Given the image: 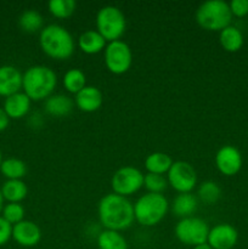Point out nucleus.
Wrapping results in <instances>:
<instances>
[{
    "label": "nucleus",
    "mask_w": 248,
    "mask_h": 249,
    "mask_svg": "<svg viewBox=\"0 0 248 249\" xmlns=\"http://www.w3.org/2000/svg\"><path fill=\"white\" fill-rule=\"evenodd\" d=\"M100 224L105 230L121 231L126 230L135 221L134 204L126 197L116 194H108L102 197L97 207Z\"/></svg>",
    "instance_id": "obj_1"
},
{
    "label": "nucleus",
    "mask_w": 248,
    "mask_h": 249,
    "mask_svg": "<svg viewBox=\"0 0 248 249\" xmlns=\"http://www.w3.org/2000/svg\"><path fill=\"white\" fill-rule=\"evenodd\" d=\"M39 44L46 56L58 61L68 60L75 48L74 39L70 31L56 23L49 24L41 29Z\"/></svg>",
    "instance_id": "obj_2"
},
{
    "label": "nucleus",
    "mask_w": 248,
    "mask_h": 249,
    "mask_svg": "<svg viewBox=\"0 0 248 249\" xmlns=\"http://www.w3.org/2000/svg\"><path fill=\"white\" fill-rule=\"evenodd\" d=\"M57 85V75L50 67L36 65L23 73L22 89L32 101H43L53 95Z\"/></svg>",
    "instance_id": "obj_3"
},
{
    "label": "nucleus",
    "mask_w": 248,
    "mask_h": 249,
    "mask_svg": "<svg viewBox=\"0 0 248 249\" xmlns=\"http://www.w3.org/2000/svg\"><path fill=\"white\" fill-rule=\"evenodd\" d=\"M169 209L168 199L162 194H147L139 197L134 203V216L142 226H155L165 218Z\"/></svg>",
    "instance_id": "obj_4"
},
{
    "label": "nucleus",
    "mask_w": 248,
    "mask_h": 249,
    "mask_svg": "<svg viewBox=\"0 0 248 249\" xmlns=\"http://www.w3.org/2000/svg\"><path fill=\"white\" fill-rule=\"evenodd\" d=\"M229 2L224 0H207L202 2L196 11V21L201 28L211 32H221L231 24Z\"/></svg>",
    "instance_id": "obj_5"
},
{
    "label": "nucleus",
    "mask_w": 248,
    "mask_h": 249,
    "mask_svg": "<svg viewBox=\"0 0 248 249\" xmlns=\"http://www.w3.org/2000/svg\"><path fill=\"white\" fill-rule=\"evenodd\" d=\"M125 16L121 9L113 5L101 7L96 15V31L107 43L121 40L125 32Z\"/></svg>",
    "instance_id": "obj_6"
},
{
    "label": "nucleus",
    "mask_w": 248,
    "mask_h": 249,
    "mask_svg": "<svg viewBox=\"0 0 248 249\" xmlns=\"http://www.w3.org/2000/svg\"><path fill=\"white\" fill-rule=\"evenodd\" d=\"M175 236L182 245L195 246L207 243L209 233V226L203 219L197 216L180 219L175 226Z\"/></svg>",
    "instance_id": "obj_7"
},
{
    "label": "nucleus",
    "mask_w": 248,
    "mask_h": 249,
    "mask_svg": "<svg viewBox=\"0 0 248 249\" xmlns=\"http://www.w3.org/2000/svg\"><path fill=\"white\" fill-rule=\"evenodd\" d=\"M105 65L113 74H124L133 63V53L125 41L116 40L107 43L105 48Z\"/></svg>",
    "instance_id": "obj_8"
},
{
    "label": "nucleus",
    "mask_w": 248,
    "mask_h": 249,
    "mask_svg": "<svg viewBox=\"0 0 248 249\" xmlns=\"http://www.w3.org/2000/svg\"><path fill=\"white\" fill-rule=\"evenodd\" d=\"M143 177L140 169L131 165H125L117 170L111 179V187L113 194L129 197L140 191L143 187Z\"/></svg>",
    "instance_id": "obj_9"
},
{
    "label": "nucleus",
    "mask_w": 248,
    "mask_h": 249,
    "mask_svg": "<svg viewBox=\"0 0 248 249\" xmlns=\"http://www.w3.org/2000/svg\"><path fill=\"white\" fill-rule=\"evenodd\" d=\"M167 180L177 194H189L197 185V173L189 162L177 160L167 173Z\"/></svg>",
    "instance_id": "obj_10"
},
{
    "label": "nucleus",
    "mask_w": 248,
    "mask_h": 249,
    "mask_svg": "<svg viewBox=\"0 0 248 249\" xmlns=\"http://www.w3.org/2000/svg\"><path fill=\"white\" fill-rule=\"evenodd\" d=\"M215 165L223 175L232 177L242 168V155L235 146L225 145L216 152Z\"/></svg>",
    "instance_id": "obj_11"
},
{
    "label": "nucleus",
    "mask_w": 248,
    "mask_h": 249,
    "mask_svg": "<svg viewBox=\"0 0 248 249\" xmlns=\"http://www.w3.org/2000/svg\"><path fill=\"white\" fill-rule=\"evenodd\" d=\"M238 240V232L230 224H218L209 229L207 243L212 249H232Z\"/></svg>",
    "instance_id": "obj_12"
},
{
    "label": "nucleus",
    "mask_w": 248,
    "mask_h": 249,
    "mask_svg": "<svg viewBox=\"0 0 248 249\" xmlns=\"http://www.w3.org/2000/svg\"><path fill=\"white\" fill-rule=\"evenodd\" d=\"M12 238L22 247H34L41 240V230L34 221L22 220L12 226Z\"/></svg>",
    "instance_id": "obj_13"
},
{
    "label": "nucleus",
    "mask_w": 248,
    "mask_h": 249,
    "mask_svg": "<svg viewBox=\"0 0 248 249\" xmlns=\"http://www.w3.org/2000/svg\"><path fill=\"white\" fill-rule=\"evenodd\" d=\"M23 74L15 66L4 65L0 67V96L9 97L22 89Z\"/></svg>",
    "instance_id": "obj_14"
},
{
    "label": "nucleus",
    "mask_w": 248,
    "mask_h": 249,
    "mask_svg": "<svg viewBox=\"0 0 248 249\" xmlns=\"http://www.w3.org/2000/svg\"><path fill=\"white\" fill-rule=\"evenodd\" d=\"M104 102V96L99 88L92 87V85H87L83 90H80L75 95L74 104L80 111L91 113V112L97 111L102 106Z\"/></svg>",
    "instance_id": "obj_15"
},
{
    "label": "nucleus",
    "mask_w": 248,
    "mask_h": 249,
    "mask_svg": "<svg viewBox=\"0 0 248 249\" xmlns=\"http://www.w3.org/2000/svg\"><path fill=\"white\" fill-rule=\"evenodd\" d=\"M31 105L32 100L23 91H19L6 97L2 108L10 119H21L27 116L31 109Z\"/></svg>",
    "instance_id": "obj_16"
},
{
    "label": "nucleus",
    "mask_w": 248,
    "mask_h": 249,
    "mask_svg": "<svg viewBox=\"0 0 248 249\" xmlns=\"http://www.w3.org/2000/svg\"><path fill=\"white\" fill-rule=\"evenodd\" d=\"M44 107L48 114L56 118H62V117H67L72 112L74 101L67 95L55 94L45 100Z\"/></svg>",
    "instance_id": "obj_17"
},
{
    "label": "nucleus",
    "mask_w": 248,
    "mask_h": 249,
    "mask_svg": "<svg viewBox=\"0 0 248 249\" xmlns=\"http://www.w3.org/2000/svg\"><path fill=\"white\" fill-rule=\"evenodd\" d=\"M107 45V41L104 36L95 29L83 32L78 38V46L80 50L88 55H95V53H101L105 50Z\"/></svg>",
    "instance_id": "obj_18"
},
{
    "label": "nucleus",
    "mask_w": 248,
    "mask_h": 249,
    "mask_svg": "<svg viewBox=\"0 0 248 249\" xmlns=\"http://www.w3.org/2000/svg\"><path fill=\"white\" fill-rule=\"evenodd\" d=\"M198 206V198L191 192L189 194H179L173 201V213L179 218H189L194 216Z\"/></svg>",
    "instance_id": "obj_19"
},
{
    "label": "nucleus",
    "mask_w": 248,
    "mask_h": 249,
    "mask_svg": "<svg viewBox=\"0 0 248 249\" xmlns=\"http://www.w3.org/2000/svg\"><path fill=\"white\" fill-rule=\"evenodd\" d=\"M0 189L4 199L9 203H19L28 194V187L22 180H6Z\"/></svg>",
    "instance_id": "obj_20"
},
{
    "label": "nucleus",
    "mask_w": 248,
    "mask_h": 249,
    "mask_svg": "<svg viewBox=\"0 0 248 249\" xmlns=\"http://www.w3.org/2000/svg\"><path fill=\"white\" fill-rule=\"evenodd\" d=\"M219 41L224 50L229 53H236L243 45V34L237 27L229 26L224 28L219 34Z\"/></svg>",
    "instance_id": "obj_21"
},
{
    "label": "nucleus",
    "mask_w": 248,
    "mask_h": 249,
    "mask_svg": "<svg viewBox=\"0 0 248 249\" xmlns=\"http://www.w3.org/2000/svg\"><path fill=\"white\" fill-rule=\"evenodd\" d=\"M173 160L169 155L163 152H153L145 160V168L147 173L164 175L169 172Z\"/></svg>",
    "instance_id": "obj_22"
},
{
    "label": "nucleus",
    "mask_w": 248,
    "mask_h": 249,
    "mask_svg": "<svg viewBox=\"0 0 248 249\" xmlns=\"http://www.w3.org/2000/svg\"><path fill=\"white\" fill-rule=\"evenodd\" d=\"M99 249H128V243L124 236L118 231L102 230L97 236Z\"/></svg>",
    "instance_id": "obj_23"
},
{
    "label": "nucleus",
    "mask_w": 248,
    "mask_h": 249,
    "mask_svg": "<svg viewBox=\"0 0 248 249\" xmlns=\"http://www.w3.org/2000/svg\"><path fill=\"white\" fill-rule=\"evenodd\" d=\"M62 84L68 92L77 95L80 90L87 87V77L83 71L72 68L65 73L62 78Z\"/></svg>",
    "instance_id": "obj_24"
},
{
    "label": "nucleus",
    "mask_w": 248,
    "mask_h": 249,
    "mask_svg": "<svg viewBox=\"0 0 248 249\" xmlns=\"http://www.w3.org/2000/svg\"><path fill=\"white\" fill-rule=\"evenodd\" d=\"M0 172L7 180H22L27 173V165L18 158H7L2 160Z\"/></svg>",
    "instance_id": "obj_25"
},
{
    "label": "nucleus",
    "mask_w": 248,
    "mask_h": 249,
    "mask_svg": "<svg viewBox=\"0 0 248 249\" xmlns=\"http://www.w3.org/2000/svg\"><path fill=\"white\" fill-rule=\"evenodd\" d=\"M18 24L22 31L27 33H35L44 28V18L35 10H26L19 16Z\"/></svg>",
    "instance_id": "obj_26"
},
{
    "label": "nucleus",
    "mask_w": 248,
    "mask_h": 249,
    "mask_svg": "<svg viewBox=\"0 0 248 249\" xmlns=\"http://www.w3.org/2000/svg\"><path fill=\"white\" fill-rule=\"evenodd\" d=\"M49 11L56 18H68L72 16L75 11V4L74 0H51L48 4Z\"/></svg>",
    "instance_id": "obj_27"
},
{
    "label": "nucleus",
    "mask_w": 248,
    "mask_h": 249,
    "mask_svg": "<svg viewBox=\"0 0 248 249\" xmlns=\"http://www.w3.org/2000/svg\"><path fill=\"white\" fill-rule=\"evenodd\" d=\"M197 196L204 204H214L221 197V190L216 182L208 180L199 185Z\"/></svg>",
    "instance_id": "obj_28"
},
{
    "label": "nucleus",
    "mask_w": 248,
    "mask_h": 249,
    "mask_svg": "<svg viewBox=\"0 0 248 249\" xmlns=\"http://www.w3.org/2000/svg\"><path fill=\"white\" fill-rule=\"evenodd\" d=\"M143 186L150 194H162L168 187V180L164 175L147 173L143 177Z\"/></svg>",
    "instance_id": "obj_29"
},
{
    "label": "nucleus",
    "mask_w": 248,
    "mask_h": 249,
    "mask_svg": "<svg viewBox=\"0 0 248 249\" xmlns=\"http://www.w3.org/2000/svg\"><path fill=\"white\" fill-rule=\"evenodd\" d=\"M1 216L12 226L24 220V208L21 203H7L2 208Z\"/></svg>",
    "instance_id": "obj_30"
},
{
    "label": "nucleus",
    "mask_w": 248,
    "mask_h": 249,
    "mask_svg": "<svg viewBox=\"0 0 248 249\" xmlns=\"http://www.w3.org/2000/svg\"><path fill=\"white\" fill-rule=\"evenodd\" d=\"M231 14L236 17H245L248 15V0H232L229 2Z\"/></svg>",
    "instance_id": "obj_31"
},
{
    "label": "nucleus",
    "mask_w": 248,
    "mask_h": 249,
    "mask_svg": "<svg viewBox=\"0 0 248 249\" xmlns=\"http://www.w3.org/2000/svg\"><path fill=\"white\" fill-rule=\"evenodd\" d=\"M12 238V225L0 215V247Z\"/></svg>",
    "instance_id": "obj_32"
},
{
    "label": "nucleus",
    "mask_w": 248,
    "mask_h": 249,
    "mask_svg": "<svg viewBox=\"0 0 248 249\" xmlns=\"http://www.w3.org/2000/svg\"><path fill=\"white\" fill-rule=\"evenodd\" d=\"M10 124V118L6 114V112L4 111L2 107H0V131H4L5 129L9 126Z\"/></svg>",
    "instance_id": "obj_33"
},
{
    "label": "nucleus",
    "mask_w": 248,
    "mask_h": 249,
    "mask_svg": "<svg viewBox=\"0 0 248 249\" xmlns=\"http://www.w3.org/2000/svg\"><path fill=\"white\" fill-rule=\"evenodd\" d=\"M192 249H212V248L208 243H202V245L195 246V247H192Z\"/></svg>",
    "instance_id": "obj_34"
},
{
    "label": "nucleus",
    "mask_w": 248,
    "mask_h": 249,
    "mask_svg": "<svg viewBox=\"0 0 248 249\" xmlns=\"http://www.w3.org/2000/svg\"><path fill=\"white\" fill-rule=\"evenodd\" d=\"M4 197H2V194H1V189H0V214H1L2 212V208H4Z\"/></svg>",
    "instance_id": "obj_35"
},
{
    "label": "nucleus",
    "mask_w": 248,
    "mask_h": 249,
    "mask_svg": "<svg viewBox=\"0 0 248 249\" xmlns=\"http://www.w3.org/2000/svg\"><path fill=\"white\" fill-rule=\"evenodd\" d=\"M2 153H1V151H0V165H1V163H2Z\"/></svg>",
    "instance_id": "obj_36"
}]
</instances>
